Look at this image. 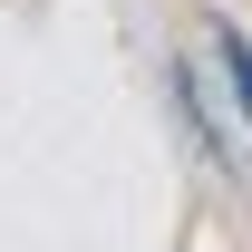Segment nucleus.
I'll return each instance as SVG.
<instances>
[{"label":"nucleus","instance_id":"1","mask_svg":"<svg viewBox=\"0 0 252 252\" xmlns=\"http://www.w3.org/2000/svg\"><path fill=\"white\" fill-rule=\"evenodd\" d=\"M214 49H223V78H233V97H243V126H252V49L233 30H214Z\"/></svg>","mask_w":252,"mask_h":252}]
</instances>
